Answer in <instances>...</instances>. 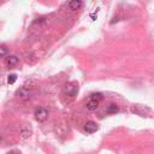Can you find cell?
Returning a JSON list of instances; mask_svg holds the SVG:
<instances>
[{
  "label": "cell",
  "mask_w": 154,
  "mask_h": 154,
  "mask_svg": "<svg viewBox=\"0 0 154 154\" xmlns=\"http://www.w3.org/2000/svg\"><path fill=\"white\" fill-rule=\"evenodd\" d=\"M16 79H17V76H16L14 73H12V75H10V76L7 77V83H8V84H13V83L16 82Z\"/></svg>",
  "instance_id": "cell-13"
},
{
  "label": "cell",
  "mask_w": 154,
  "mask_h": 154,
  "mask_svg": "<svg viewBox=\"0 0 154 154\" xmlns=\"http://www.w3.org/2000/svg\"><path fill=\"white\" fill-rule=\"evenodd\" d=\"M47 117H48V111L45 107H40V108H37L35 111V119L37 122L42 123V122H45L47 119Z\"/></svg>",
  "instance_id": "cell-4"
},
{
  "label": "cell",
  "mask_w": 154,
  "mask_h": 154,
  "mask_svg": "<svg viewBox=\"0 0 154 154\" xmlns=\"http://www.w3.org/2000/svg\"><path fill=\"white\" fill-rule=\"evenodd\" d=\"M78 91V84L75 83V82H71V83H67L64 85V93L67 95V96H71L73 97Z\"/></svg>",
  "instance_id": "cell-2"
},
{
  "label": "cell",
  "mask_w": 154,
  "mask_h": 154,
  "mask_svg": "<svg viewBox=\"0 0 154 154\" xmlns=\"http://www.w3.org/2000/svg\"><path fill=\"white\" fill-rule=\"evenodd\" d=\"M7 154H14V153H13V152H10V153H7Z\"/></svg>",
  "instance_id": "cell-14"
},
{
  "label": "cell",
  "mask_w": 154,
  "mask_h": 154,
  "mask_svg": "<svg viewBox=\"0 0 154 154\" xmlns=\"http://www.w3.org/2000/svg\"><path fill=\"white\" fill-rule=\"evenodd\" d=\"M18 64V58L16 57V55H10L7 59H6V65L8 66V67H12V66H14V65H17Z\"/></svg>",
  "instance_id": "cell-9"
},
{
  "label": "cell",
  "mask_w": 154,
  "mask_h": 154,
  "mask_svg": "<svg viewBox=\"0 0 154 154\" xmlns=\"http://www.w3.org/2000/svg\"><path fill=\"white\" fill-rule=\"evenodd\" d=\"M97 129H99L97 124H96L95 122H93V120H89V122H87V123L84 124V130H85L88 134H94L95 131H97Z\"/></svg>",
  "instance_id": "cell-5"
},
{
  "label": "cell",
  "mask_w": 154,
  "mask_h": 154,
  "mask_svg": "<svg viewBox=\"0 0 154 154\" xmlns=\"http://www.w3.org/2000/svg\"><path fill=\"white\" fill-rule=\"evenodd\" d=\"M118 111H119V107H118L117 103H109V105L107 106V109H106V112H107L108 114H114V113H117Z\"/></svg>",
  "instance_id": "cell-10"
},
{
  "label": "cell",
  "mask_w": 154,
  "mask_h": 154,
  "mask_svg": "<svg viewBox=\"0 0 154 154\" xmlns=\"http://www.w3.org/2000/svg\"><path fill=\"white\" fill-rule=\"evenodd\" d=\"M7 53H8V49H7V47H6V46H0V58L5 57Z\"/></svg>",
  "instance_id": "cell-12"
},
{
  "label": "cell",
  "mask_w": 154,
  "mask_h": 154,
  "mask_svg": "<svg viewBox=\"0 0 154 154\" xmlns=\"http://www.w3.org/2000/svg\"><path fill=\"white\" fill-rule=\"evenodd\" d=\"M131 112H134L135 114H138V116H147V114H150V108L147 107V106H142V105H132L131 106Z\"/></svg>",
  "instance_id": "cell-1"
},
{
  "label": "cell",
  "mask_w": 154,
  "mask_h": 154,
  "mask_svg": "<svg viewBox=\"0 0 154 154\" xmlns=\"http://www.w3.org/2000/svg\"><path fill=\"white\" fill-rule=\"evenodd\" d=\"M89 99H91V100H95V101L100 102V101L103 99V95H102L101 93H93V94H90Z\"/></svg>",
  "instance_id": "cell-11"
},
{
  "label": "cell",
  "mask_w": 154,
  "mask_h": 154,
  "mask_svg": "<svg viewBox=\"0 0 154 154\" xmlns=\"http://www.w3.org/2000/svg\"><path fill=\"white\" fill-rule=\"evenodd\" d=\"M31 95H32V91L25 87H22L16 91V96L20 100H29L31 97Z\"/></svg>",
  "instance_id": "cell-3"
},
{
  "label": "cell",
  "mask_w": 154,
  "mask_h": 154,
  "mask_svg": "<svg viewBox=\"0 0 154 154\" xmlns=\"http://www.w3.org/2000/svg\"><path fill=\"white\" fill-rule=\"evenodd\" d=\"M20 135H22L23 138H28L31 135V128L29 125H26V124L23 125L22 129H20Z\"/></svg>",
  "instance_id": "cell-8"
},
{
  "label": "cell",
  "mask_w": 154,
  "mask_h": 154,
  "mask_svg": "<svg viewBox=\"0 0 154 154\" xmlns=\"http://www.w3.org/2000/svg\"><path fill=\"white\" fill-rule=\"evenodd\" d=\"M82 5H83V2L79 1V0H72V1L67 2V7H69L70 10H72V11L78 10L79 7H82Z\"/></svg>",
  "instance_id": "cell-7"
},
{
  "label": "cell",
  "mask_w": 154,
  "mask_h": 154,
  "mask_svg": "<svg viewBox=\"0 0 154 154\" xmlns=\"http://www.w3.org/2000/svg\"><path fill=\"white\" fill-rule=\"evenodd\" d=\"M99 103H100V102L89 99V100L87 101V103H85V107H87L88 111H96V108L99 107Z\"/></svg>",
  "instance_id": "cell-6"
}]
</instances>
